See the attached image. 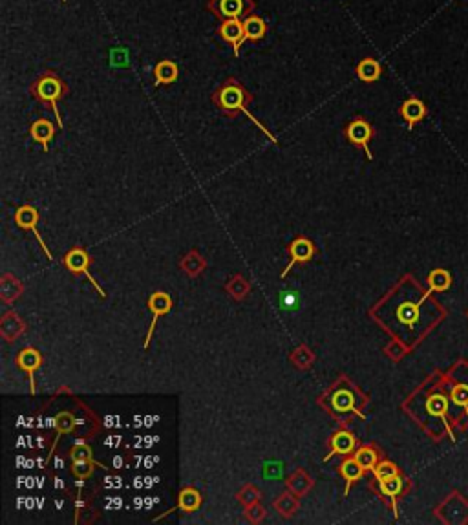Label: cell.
Here are the masks:
<instances>
[{"instance_id": "obj_1", "label": "cell", "mask_w": 468, "mask_h": 525, "mask_svg": "<svg viewBox=\"0 0 468 525\" xmlns=\"http://www.w3.org/2000/svg\"><path fill=\"white\" fill-rule=\"evenodd\" d=\"M253 101V96H251V91L247 90L244 84H241L238 79L234 77H229L225 79V81L220 84L216 90H214L213 94V103L216 105V108H220L223 112V114H227V115H236L240 114V112H244L246 115H249V119L253 121V123L256 125V127L262 130V132L265 134V136L271 139V141L277 143L278 139L277 137L273 136V134L269 132L267 128L264 127V125L260 123L258 119L253 118V115L249 114V110L246 108L247 103H251Z\"/></svg>"}, {"instance_id": "obj_2", "label": "cell", "mask_w": 468, "mask_h": 525, "mask_svg": "<svg viewBox=\"0 0 468 525\" xmlns=\"http://www.w3.org/2000/svg\"><path fill=\"white\" fill-rule=\"evenodd\" d=\"M30 91H32V96L35 97L41 105L53 110L55 118H57V123H59V128H63V121H61L59 112V101L68 94V84H66L57 73L48 70V72L41 73V75L30 84Z\"/></svg>"}, {"instance_id": "obj_3", "label": "cell", "mask_w": 468, "mask_h": 525, "mask_svg": "<svg viewBox=\"0 0 468 525\" xmlns=\"http://www.w3.org/2000/svg\"><path fill=\"white\" fill-rule=\"evenodd\" d=\"M207 9L218 18L220 23L231 20V18L244 20L246 17L255 13L256 2L255 0H207Z\"/></svg>"}, {"instance_id": "obj_4", "label": "cell", "mask_w": 468, "mask_h": 525, "mask_svg": "<svg viewBox=\"0 0 468 525\" xmlns=\"http://www.w3.org/2000/svg\"><path fill=\"white\" fill-rule=\"evenodd\" d=\"M346 137L351 145L359 146L366 151L368 160H373V154L369 151V141L373 137V127L366 121L364 118H355L353 121H350V125L346 127Z\"/></svg>"}, {"instance_id": "obj_5", "label": "cell", "mask_w": 468, "mask_h": 525, "mask_svg": "<svg viewBox=\"0 0 468 525\" xmlns=\"http://www.w3.org/2000/svg\"><path fill=\"white\" fill-rule=\"evenodd\" d=\"M216 35L222 39L223 42L232 46L234 55H240L241 44L246 42V30H244V20L240 18H231V20H222L216 27Z\"/></svg>"}, {"instance_id": "obj_6", "label": "cell", "mask_w": 468, "mask_h": 525, "mask_svg": "<svg viewBox=\"0 0 468 525\" xmlns=\"http://www.w3.org/2000/svg\"><path fill=\"white\" fill-rule=\"evenodd\" d=\"M148 308H151L152 311V322H151V328H148V331H146V339H145V344H143V348H148L151 346V339H152V334H154V328H156V322H158V319L161 315H167L168 311L172 310V298L168 297L167 293L163 291H156L152 293V297L148 298Z\"/></svg>"}, {"instance_id": "obj_7", "label": "cell", "mask_w": 468, "mask_h": 525, "mask_svg": "<svg viewBox=\"0 0 468 525\" xmlns=\"http://www.w3.org/2000/svg\"><path fill=\"white\" fill-rule=\"evenodd\" d=\"M64 264H66V267H68L72 273H82L84 277H87L88 280H90L91 284H94V288L97 289V293H99L101 297L105 298L106 293L103 291V288H101L99 284L96 282V279H91V274L90 271H88V264H90V258H88V255L82 249H72V251L66 255V258H64Z\"/></svg>"}, {"instance_id": "obj_8", "label": "cell", "mask_w": 468, "mask_h": 525, "mask_svg": "<svg viewBox=\"0 0 468 525\" xmlns=\"http://www.w3.org/2000/svg\"><path fill=\"white\" fill-rule=\"evenodd\" d=\"M15 222H17L18 227H23V229H32V233L35 234L37 240H39V242H41V246H42V249H44L46 256H48V258H50V260H51V258H53V256H51L50 249H48V247H46L44 238H42L41 234H39V231H37V222H39V213H37L35 207H33V205H23V207H18L17 213H15Z\"/></svg>"}, {"instance_id": "obj_9", "label": "cell", "mask_w": 468, "mask_h": 525, "mask_svg": "<svg viewBox=\"0 0 468 525\" xmlns=\"http://www.w3.org/2000/svg\"><path fill=\"white\" fill-rule=\"evenodd\" d=\"M17 365L20 370L27 372V375H30V388H32V393H35V372L42 365L41 352H37L35 348H26V350L18 353Z\"/></svg>"}, {"instance_id": "obj_10", "label": "cell", "mask_w": 468, "mask_h": 525, "mask_svg": "<svg viewBox=\"0 0 468 525\" xmlns=\"http://www.w3.org/2000/svg\"><path fill=\"white\" fill-rule=\"evenodd\" d=\"M426 112H428L426 105H424L423 101L419 99V97H410V99H406L399 108L400 118L405 119L406 123H408L410 130L426 118Z\"/></svg>"}, {"instance_id": "obj_11", "label": "cell", "mask_w": 468, "mask_h": 525, "mask_svg": "<svg viewBox=\"0 0 468 525\" xmlns=\"http://www.w3.org/2000/svg\"><path fill=\"white\" fill-rule=\"evenodd\" d=\"M55 132H57V128L55 125L51 123L50 119L41 118L33 121L32 127H30V134H32V139L39 145L44 146V151H48V146H50L51 139L55 137Z\"/></svg>"}, {"instance_id": "obj_12", "label": "cell", "mask_w": 468, "mask_h": 525, "mask_svg": "<svg viewBox=\"0 0 468 525\" xmlns=\"http://www.w3.org/2000/svg\"><path fill=\"white\" fill-rule=\"evenodd\" d=\"M179 79V66L174 61L163 59L154 66V84L156 87H168Z\"/></svg>"}, {"instance_id": "obj_13", "label": "cell", "mask_w": 468, "mask_h": 525, "mask_svg": "<svg viewBox=\"0 0 468 525\" xmlns=\"http://www.w3.org/2000/svg\"><path fill=\"white\" fill-rule=\"evenodd\" d=\"M291 262H289V265H287L286 270H284L282 273V279L286 277L287 273H289V270H291L293 265L296 264V262H308L313 258L315 255V247L313 243L308 240V238H296L295 242L291 243Z\"/></svg>"}, {"instance_id": "obj_14", "label": "cell", "mask_w": 468, "mask_h": 525, "mask_svg": "<svg viewBox=\"0 0 468 525\" xmlns=\"http://www.w3.org/2000/svg\"><path fill=\"white\" fill-rule=\"evenodd\" d=\"M355 73H357L359 81L375 82L382 75V64L377 59H373V57H364L355 66Z\"/></svg>"}, {"instance_id": "obj_15", "label": "cell", "mask_w": 468, "mask_h": 525, "mask_svg": "<svg viewBox=\"0 0 468 525\" xmlns=\"http://www.w3.org/2000/svg\"><path fill=\"white\" fill-rule=\"evenodd\" d=\"M244 30H246V41L258 42L267 35V23L258 15H249L244 18Z\"/></svg>"}, {"instance_id": "obj_16", "label": "cell", "mask_w": 468, "mask_h": 525, "mask_svg": "<svg viewBox=\"0 0 468 525\" xmlns=\"http://www.w3.org/2000/svg\"><path fill=\"white\" fill-rule=\"evenodd\" d=\"M331 447H333L331 454H327L324 462H327V460H329L333 454H351V453H353V450H355L353 434H350L348 430H339V432L333 436Z\"/></svg>"}, {"instance_id": "obj_17", "label": "cell", "mask_w": 468, "mask_h": 525, "mask_svg": "<svg viewBox=\"0 0 468 525\" xmlns=\"http://www.w3.org/2000/svg\"><path fill=\"white\" fill-rule=\"evenodd\" d=\"M428 298V293H424L421 301L412 304V302H405V304H400L399 310H397V319L400 320V324L406 326H415L419 320V308L423 304L424 301Z\"/></svg>"}, {"instance_id": "obj_18", "label": "cell", "mask_w": 468, "mask_h": 525, "mask_svg": "<svg viewBox=\"0 0 468 525\" xmlns=\"http://www.w3.org/2000/svg\"><path fill=\"white\" fill-rule=\"evenodd\" d=\"M426 412H428V416H432V417H436V419H441L443 423H446L448 399H446L441 392L432 393V396L426 399Z\"/></svg>"}, {"instance_id": "obj_19", "label": "cell", "mask_w": 468, "mask_h": 525, "mask_svg": "<svg viewBox=\"0 0 468 525\" xmlns=\"http://www.w3.org/2000/svg\"><path fill=\"white\" fill-rule=\"evenodd\" d=\"M362 472L364 469L360 467V463L355 460V457H348L344 463L341 465V474L344 476V480L348 481V487H346V494L350 493V487L351 483H355L357 480H360L362 478Z\"/></svg>"}, {"instance_id": "obj_20", "label": "cell", "mask_w": 468, "mask_h": 525, "mask_svg": "<svg viewBox=\"0 0 468 525\" xmlns=\"http://www.w3.org/2000/svg\"><path fill=\"white\" fill-rule=\"evenodd\" d=\"M200 505H201V494L198 493V491L192 489V487H186V489L182 491V494H179V502H177V507L182 509V511H186V512L198 511Z\"/></svg>"}, {"instance_id": "obj_21", "label": "cell", "mask_w": 468, "mask_h": 525, "mask_svg": "<svg viewBox=\"0 0 468 525\" xmlns=\"http://www.w3.org/2000/svg\"><path fill=\"white\" fill-rule=\"evenodd\" d=\"M403 487H405V481H403V478H399V474L381 481V493L393 500V509H396V498L403 493Z\"/></svg>"}, {"instance_id": "obj_22", "label": "cell", "mask_w": 468, "mask_h": 525, "mask_svg": "<svg viewBox=\"0 0 468 525\" xmlns=\"http://www.w3.org/2000/svg\"><path fill=\"white\" fill-rule=\"evenodd\" d=\"M428 284H430V291H446L452 284L450 273L445 270L432 271L428 277Z\"/></svg>"}, {"instance_id": "obj_23", "label": "cell", "mask_w": 468, "mask_h": 525, "mask_svg": "<svg viewBox=\"0 0 468 525\" xmlns=\"http://www.w3.org/2000/svg\"><path fill=\"white\" fill-rule=\"evenodd\" d=\"M333 407L339 412H357V408H355V398L350 390H339L333 396Z\"/></svg>"}, {"instance_id": "obj_24", "label": "cell", "mask_w": 468, "mask_h": 525, "mask_svg": "<svg viewBox=\"0 0 468 525\" xmlns=\"http://www.w3.org/2000/svg\"><path fill=\"white\" fill-rule=\"evenodd\" d=\"M353 457L360 463V467H362L364 471H373V467L377 465V460H379L377 453L369 447L359 448V450L355 453Z\"/></svg>"}, {"instance_id": "obj_25", "label": "cell", "mask_w": 468, "mask_h": 525, "mask_svg": "<svg viewBox=\"0 0 468 525\" xmlns=\"http://www.w3.org/2000/svg\"><path fill=\"white\" fill-rule=\"evenodd\" d=\"M70 457L72 462H94V453L84 441H77L70 448Z\"/></svg>"}, {"instance_id": "obj_26", "label": "cell", "mask_w": 468, "mask_h": 525, "mask_svg": "<svg viewBox=\"0 0 468 525\" xmlns=\"http://www.w3.org/2000/svg\"><path fill=\"white\" fill-rule=\"evenodd\" d=\"M452 401L457 405V407H463L468 410V383H457L454 384V388H452Z\"/></svg>"}, {"instance_id": "obj_27", "label": "cell", "mask_w": 468, "mask_h": 525, "mask_svg": "<svg viewBox=\"0 0 468 525\" xmlns=\"http://www.w3.org/2000/svg\"><path fill=\"white\" fill-rule=\"evenodd\" d=\"M373 474H375V478H377L379 481H384L388 480V478H393V476L399 474V471H397V467L393 465V463L382 462L373 467Z\"/></svg>"}, {"instance_id": "obj_28", "label": "cell", "mask_w": 468, "mask_h": 525, "mask_svg": "<svg viewBox=\"0 0 468 525\" xmlns=\"http://www.w3.org/2000/svg\"><path fill=\"white\" fill-rule=\"evenodd\" d=\"M55 426L59 430V434H68L75 426V417L70 412H61L59 416L55 417Z\"/></svg>"}, {"instance_id": "obj_29", "label": "cell", "mask_w": 468, "mask_h": 525, "mask_svg": "<svg viewBox=\"0 0 468 525\" xmlns=\"http://www.w3.org/2000/svg\"><path fill=\"white\" fill-rule=\"evenodd\" d=\"M94 465H97V463H94V462H73L72 474L77 476V478H81V480H84V478H88V476L94 474Z\"/></svg>"}, {"instance_id": "obj_30", "label": "cell", "mask_w": 468, "mask_h": 525, "mask_svg": "<svg viewBox=\"0 0 468 525\" xmlns=\"http://www.w3.org/2000/svg\"><path fill=\"white\" fill-rule=\"evenodd\" d=\"M63 2H66V0H63Z\"/></svg>"}]
</instances>
